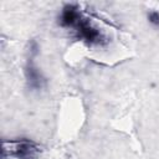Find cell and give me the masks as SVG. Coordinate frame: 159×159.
Masks as SVG:
<instances>
[{"label": "cell", "mask_w": 159, "mask_h": 159, "mask_svg": "<svg viewBox=\"0 0 159 159\" xmlns=\"http://www.w3.org/2000/svg\"><path fill=\"white\" fill-rule=\"evenodd\" d=\"M9 144V149L4 148V152L9 150V153L17 159H35L39 154V145L31 140H14Z\"/></svg>", "instance_id": "6da1fadb"}, {"label": "cell", "mask_w": 159, "mask_h": 159, "mask_svg": "<svg viewBox=\"0 0 159 159\" xmlns=\"http://www.w3.org/2000/svg\"><path fill=\"white\" fill-rule=\"evenodd\" d=\"M26 77L29 81V84L35 88V89H40L43 84V77L41 75V72L34 66V65H29L26 68Z\"/></svg>", "instance_id": "277c9868"}, {"label": "cell", "mask_w": 159, "mask_h": 159, "mask_svg": "<svg viewBox=\"0 0 159 159\" xmlns=\"http://www.w3.org/2000/svg\"><path fill=\"white\" fill-rule=\"evenodd\" d=\"M148 21H149L153 26L159 27V11H155V10L150 11V12L148 14Z\"/></svg>", "instance_id": "5b68a950"}, {"label": "cell", "mask_w": 159, "mask_h": 159, "mask_svg": "<svg viewBox=\"0 0 159 159\" xmlns=\"http://www.w3.org/2000/svg\"><path fill=\"white\" fill-rule=\"evenodd\" d=\"M75 29L78 39L88 45H97L101 43V41L103 40V35L101 34V31L97 27H94L87 19L81 17V20L75 26Z\"/></svg>", "instance_id": "7a4b0ae2"}, {"label": "cell", "mask_w": 159, "mask_h": 159, "mask_svg": "<svg viewBox=\"0 0 159 159\" xmlns=\"http://www.w3.org/2000/svg\"><path fill=\"white\" fill-rule=\"evenodd\" d=\"M81 14L78 11V7L72 4H67L62 7L61 15H60V25L62 27H75L78 21L81 20Z\"/></svg>", "instance_id": "3957f363"}]
</instances>
